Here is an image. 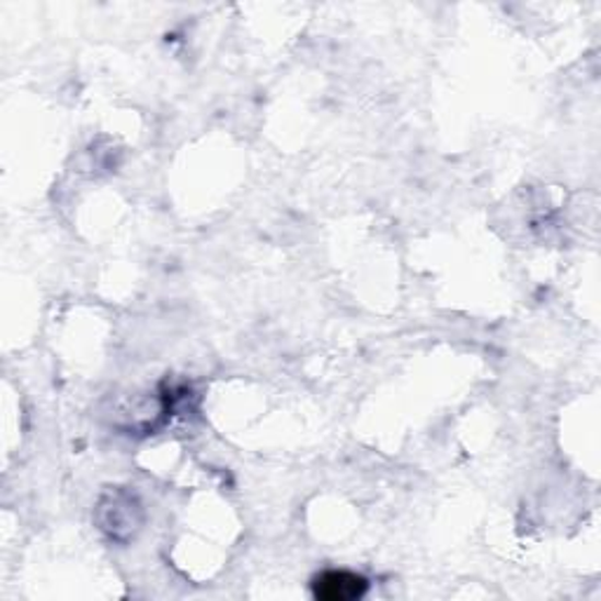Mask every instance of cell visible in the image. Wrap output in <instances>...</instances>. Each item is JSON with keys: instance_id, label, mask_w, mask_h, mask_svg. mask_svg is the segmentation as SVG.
I'll return each mask as SVG.
<instances>
[{"instance_id": "6da1fadb", "label": "cell", "mask_w": 601, "mask_h": 601, "mask_svg": "<svg viewBox=\"0 0 601 601\" xmlns=\"http://www.w3.org/2000/svg\"><path fill=\"white\" fill-rule=\"evenodd\" d=\"M369 582L365 576L344 571V568H332L322 571L313 580V594L320 601H355L367 594Z\"/></svg>"}]
</instances>
